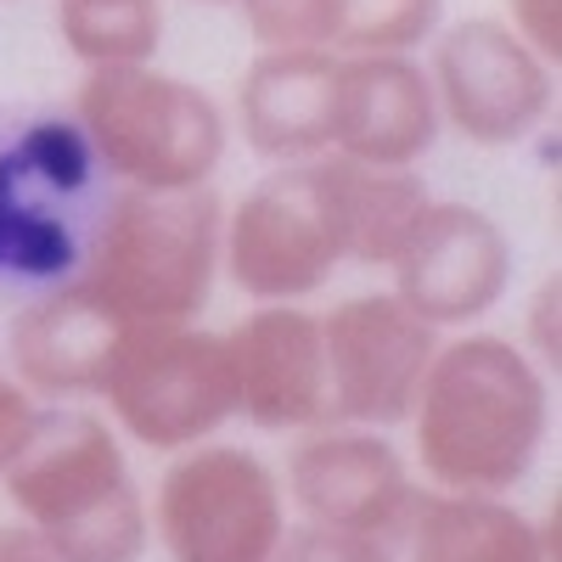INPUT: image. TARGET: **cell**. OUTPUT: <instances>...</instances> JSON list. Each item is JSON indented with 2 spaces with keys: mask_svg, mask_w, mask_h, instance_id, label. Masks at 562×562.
Here are the masks:
<instances>
[{
  "mask_svg": "<svg viewBox=\"0 0 562 562\" xmlns=\"http://www.w3.org/2000/svg\"><path fill=\"white\" fill-rule=\"evenodd\" d=\"M416 473L445 495H512L546 450L551 383L506 333H456L411 405Z\"/></svg>",
  "mask_w": 562,
  "mask_h": 562,
  "instance_id": "obj_1",
  "label": "cell"
},
{
  "mask_svg": "<svg viewBox=\"0 0 562 562\" xmlns=\"http://www.w3.org/2000/svg\"><path fill=\"white\" fill-rule=\"evenodd\" d=\"M18 524L57 562H140L153 546L124 439L85 405H45L23 456L0 473Z\"/></svg>",
  "mask_w": 562,
  "mask_h": 562,
  "instance_id": "obj_2",
  "label": "cell"
},
{
  "mask_svg": "<svg viewBox=\"0 0 562 562\" xmlns=\"http://www.w3.org/2000/svg\"><path fill=\"white\" fill-rule=\"evenodd\" d=\"M225 203L203 192H119L79 254V288L119 326H192L220 281Z\"/></svg>",
  "mask_w": 562,
  "mask_h": 562,
  "instance_id": "obj_3",
  "label": "cell"
},
{
  "mask_svg": "<svg viewBox=\"0 0 562 562\" xmlns=\"http://www.w3.org/2000/svg\"><path fill=\"white\" fill-rule=\"evenodd\" d=\"M79 135L90 158L124 180V192L175 198L214 186L231 124L203 85L164 68H90L79 97Z\"/></svg>",
  "mask_w": 562,
  "mask_h": 562,
  "instance_id": "obj_4",
  "label": "cell"
},
{
  "mask_svg": "<svg viewBox=\"0 0 562 562\" xmlns=\"http://www.w3.org/2000/svg\"><path fill=\"white\" fill-rule=\"evenodd\" d=\"M102 405L113 434L158 456L220 439L225 422H237V366L225 333H209L198 321L124 326L102 378Z\"/></svg>",
  "mask_w": 562,
  "mask_h": 562,
  "instance_id": "obj_5",
  "label": "cell"
},
{
  "mask_svg": "<svg viewBox=\"0 0 562 562\" xmlns=\"http://www.w3.org/2000/svg\"><path fill=\"white\" fill-rule=\"evenodd\" d=\"M281 473L248 445H192L153 490V540L169 562H270L293 529Z\"/></svg>",
  "mask_w": 562,
  "mask_h": 562,
  "instance_id": "obj_6",
  "label": "cell"
},
{
  "mask_svg": "<svg viewBox=\"0 0 562 562\" xmlns=\"http://www.w3.org/2000/svg\"><path fill=\"white\" fill-rule=\"evenodd\" d=\"M220 270L254 304H304L344 270L321 158L270 169L237 198V209H225Z\"/></svg>",
  "mask_w": 562,
  "mask_h": 562,
  "instance_id": "obj_7",
  "label": "cell"
},
{
  "mask_svg": "<svg viewBox=\"0 0 562 562\" xmlns=\"http://www.w3.org/2000/svg\"><path fill=\"white\" fill-rule=\"evenodd\" d=\"M326 349V416L389 434L411 422L422 378L439 355V333L422 326L389 288L355 293L321 315Z\"/></svg>",
  "mask_w": 562,
  "mask_h": 562,
  "instance_id": "obj_8",
  "label": "cell"
},
{
  "mask_svg": "<svg viewBox=\"0 0 562 562\" xmlns=\"http://www.w3.org/2000/svg\"><path fill=\"white\" fill-rule=\"evenodd\" d=\"M428 85L439 124L473 147H518L551 113V68L501 18H461L434 34Z\"/></svg>",
  "mask_w": 562,
  "mask_h": 562,
  "instance_id": "obj_9",
  "label": "cell"
},
{
  "mask_svg": "<svg viewBox=\"0 0 562 562\" xmlns=\"http://www.w3.org/2000/svg\"><path fill=\"white\" fill-rule=\"evenodd\" d=\"M281 490H288V506H299V518L315 529L394 540L422 484L411 479V461L389 434L321 422L288 445Z\"/></svg>",
  "mask_w": 562,
  "mask_h": 562,
  "instance_id": "obj_10",
  "label": "cell"
},
{
  "mask_svg": "<svg viewBox=\"0 0 562 562\" xmlns=\"http://www.w3.org/2000/svg\"><path fill=\"white\" fill-rule=\"evenodd\" d=\"M394 299L434 333H467L512 288L506 231L473 203H428L405 248L389 265Z\"/></svg>",
  "mask_w": 562,
  "mask_h": 562,
  "instance_id": "obj_11",
  "label": "cell"
},
{
  "mask_svg": "<svg viewBox=\"0 0 562 562\" xmlns=\"http://www.w3.org/2000/svg\"><path fill=\"white\" fill-rule=\"evenodd\" d=\"M237 366V416L265 434H310L326 416L321 315L304 304H254L225 333Z\"/></svg>",
  "mask_w": 562,
  "mask_h": 562,
  "instance_id": "obj_12",
  "label": "cell"
},
{
  "mask_svg": "<svg viewBox=\"0 0 562 562\" xmlns=\"http://www.w3.org/2000/svg\"><path fill=\"white\" fill-rule=\"evenodd\" d=\"M124 326L90 299L79 281L45 288L29 304L12 310L7 321V349L0 366L18 389H29L40 405H68V400H90L102 394L108 360Z\"/></svg>",
  "mask_w": 562,
  "mask_h": 562,
  "instance_id": "obj_13",
  "label": "cell"
},
{
  "mask_svg": "<svg viewBox=\"0 0 562 562\" xmlns=\"http://www.w3.org/2000/svg\"><path fill=\"white\" fill-rule=\"evenodd\" d=\"M439 130L434 85L416 57H338L333 158L366 169H416Z\"/></svg>",
  "mask_w": 562,
  "mask_h": 562,
  "instance_id": "obj_14",
  "label": "cell"
},
{
  "mask_svg": "<svg viewBox=\"0 0 562 562\" xmlns=\"http://www.w3.org/2000/svg\"><path fill=\"white\" fill-rule=\"evenodd\" d=\"M338 57L259 52L237 85V130L265 164H315L333 153Z\"/></svg>",
  "mask_w": 562,
  "mask_h": 562,
  "instance_id": "obj_15",
  "label": "cell"
},
{
  "mask_svg": "<svg viewBox=\"0 0 562 562\" xmlns=\"http://www.w3.org/2000/svg\"><path fill=\"white\" fill-rule=\"evenodd\" d=\"M389 551L394 562H562L557 501L546 518H529L506 495L416 490V506Z\"/></svg>",
  "mask_w": 562,
  "mask_h": 562,
  "instance_id": "obj_16",
  "label": "cell"
},
{
  "mask_svg": "<svg viewBox=\"0 0 562 562\" xmlns=\"http://www.w3.org/2000/svg\"><path fill=\"white\" fill-rule=\"evenodd\" d=\"M321 169H326V198H333L344 265L389 270L405 237L416 231V220L428 214L434 192L422 186L416 169H366L333 153L321 158Z\"/></svg>",
  "mask_w": 562,
  "mask_h": 562,
  "instance_id": "obj_17",
  "label": "cell"
},
{
  "mask_svg": "<svg viewBox=\"0 0 562 562\" xmlns=\"http://www.w3.org/2000/svg\"><path fill=\"white\" fill-rule=\"evenodd\" d=\"M57 34L85 68H147L164 40L158 0H57Z\"/></svg>",
  "mask_w": 562,
  "mask_h": 562,
  "instance_id": "obj_18",
  "label": "cell"
},
{
  "mask_svg": "<svg viewBox=\"0 0 562 562\" xmlns=\"http://www.w3.org/2000/svg\"><path fill=\"white\" fill-rule=\"evenodd\" d=\"M445 29V0H338L333 57H411Z\"/></svg>",
  "mask_w": 562,
  "mask_h": 562,
  "instance_id": "obj_19",
  "label": "cell"
},
{
  "mask_svg": "<svg viewBox=\"0 0 562 562\" xmlns=\"http://www.w3.org/2000/svg\"><path fill=\"white\" fill-rule=\"evenodd\" d=\"M265 52H333L338 0H237Z\"/></svg>",
  "mask_w": 562,
  "mask_h": 562,
  "instance_id": "obj_20",
  "label": "cell"
},
{
  "mask_svg": "<svg viewBox=\"0 0 562 562\" xmlns=\"http://www.w3.org/2000/svg\"><path fill=\"white\" fill-rule=\"evenodd\" d=\"M270 562H394V551H389V540H371V535L293 524L288 535H281Z\"/></svg>",
  "mask_w": 562,
  "mask_h": 562,
  "instance_id": "obj_21",
  "label": "cell"
},
{
  "mask_svg": "<svg viewBox=\"0 0 562 562\" xmlns=\"http://www.w3.org/2000/svg\"><path fill=\"white\" fill-rule=\"evenodd\" d=\"M501 23L557 74V63H562V0H506Z\"/></svg>",
  "mask_w": 562,
  "mask_h": 562,
  "instance_id": "obj_22",
  "label": "cell"
},
{
  "mask_svg": "<svg viewBox=\"0 0 562 562\" xmlns=\"http://www.w3.org/2000/svg\"><path fill=\"white\" fill-rule=\"evenodd\" d=\"M40 400L29 394V389H18L12 378H0V473L23 456V445L34 439V428H40Z\"/></svg>",
  "mask_w": 562,
  "mask_h": 562,
  "instance_id": "obj_23",
  "label": "cell"
},
{
  "mask_svg": "<svg viewBox=\"0 0 562 562\" xmlns=\"http://www.w3.org/2000/svg\"><path fill=\"white\" fill-rule=\"evenodd\" d=\"M557 276H546L535 299H529V338H518V349L546 371V378H557Z\"/></svg>",
  "mask_w": 562,
  "mask_h": 562,
  "instance_id": "obj_24",
  "label": "cell"
},
{
  "mask_svg": "<svg viewBox=\"0 0 562 562\" xmlns=\"http://www.w3.org/2000/svg\"><path fill=\"white\" fill-rule=\"evenodd\" d=\"M0 562H57L23 524H0Z\"/></svg>",
  "mask_w": 562,
  "mask_h": 562,
  "instance_id": "obj_25",
  "label": "cell"
},
{
  "mask_svg": "<svg viewBox=\"0 0 562 562\" xmlns=\"http://www.w3.org/2000/svg\"><path fill=\"white\" fill-rule=\"evenodd\" d=\"M203 7H237V0H203Z\"/></svg>",
  "mask_w": 562,
  "mask_h": 562,
  "instance_id": "obj_26",
  "label": "cell"
},
{
  "mask_svg": "<svg viewBox=\"0 0 562 562\" xmlns=\"http://www.w3.org/2000/svg\"><path fill=\"white\" fill-rule=\"evenodd\" d=\"M0 378H7V366H0Z\"/></svg>",
  "mask_w": 562,
  "mask_h": 562,
  "instance_id": "obj_27",
  "label": "cell"
}]
</instances>
